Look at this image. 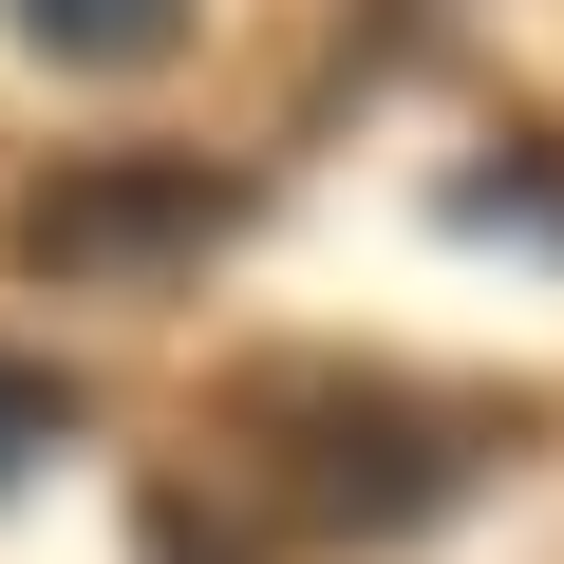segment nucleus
<instances>
[{
  "mask_svg": "<svg viewBox=\"0 0 564 564\" xmlns=\"http://www.w3.org/2000/svg\"><path fill=\"white\" fill-rule=\"evenodd\" d=\"M489 489V433L395 395V377H263V527L321 545V564H377L414 545L433 508Z\"/></svg>",
  "mask_w": 564,
  "mask_h": 564,
  "instance_id": "obj_1",
  "label": "nucleus"
},
{
  "mask_svg": "<svg viewBox=\"0 0 564 564\" xmlns=\"http://www.w3.org/2000/svg\"><path fill=\"white\" fill-rule=\"evenodd\" d=\"M245 170H207V151H57V170H20V282H188L207 245H245Z\"/></svg>",
  "mask_w": 564,
  "mask_h": 564,
  "instance_id": "obj_2",
  "label": "nucleus"
},
{
  "mask_svg": "<svg viewBox=\"0 0 564 564\" xmlns=\"http://www.w3.org/2000/svg\"><path fill=\"white\" fill-rule=\"evenodd\" d=\"M207 0H0V39H20L39 76H170Z\"/></svg>",
  "mask_w": 564,
  "mask_h": 564,
  "instance_id": "obj_3",
  "label": "nucleus"
},
{
  "mask_svg": "<svg viewBox=\"0 0 564 564\" xmlns=\"http://www.w3.org/2000/svg\"><path fill=\"white\" fill-rule=\"evenodd\" d=\"M433 226H452V245H508V263H564V151H470V170H433Z\"/></svg>",
  "mask_w": 564,
  "mask_h": 564,
  "instance_id": "obj_4",
  "label": "nucleus"
},
{
  "mask_svg": "<svg viewBox=\"0 0 564 564\" xmlns=\"http://www.w3.org/2000/svg\"><path fill=\"white\" fill-rule=\"evenodd\" d=\"M57 452H76V395H57L39 358H0V489H39Z\"/></svg>",
  "mask_w": 564,
  "mask_h": 564,
  "instance_id": "obj_5",
  "label": "nucleus"
}]
</instances>
